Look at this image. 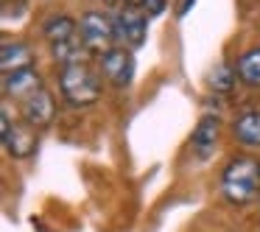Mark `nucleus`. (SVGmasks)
I'll return each instance as SVG.
<instances>
[{
	"label": "nucleus",
	"instance_id": "1",
	"mask_svg": "<svg viewBox=\"0 0 260 232\" xmlns=\"http://www.w3.org/2000/svg\"><path fill=\"white\" fill-rule=\"evenodd\" d=\"M221 190L232 204H249L260 193V159L238 157L221 174Z\"/></svg>",
	"mask_w": 260,
	"mask_h": 232
},
{
	"label": "nucleus",
	"instance_id": "2",
	"mask_svg": "<svg viewBox=\"0 0 260 232\" xmlns=\"http://www.w3.org/2000/svg\"><path fill=\"white\" fill-rule=\"evenodd\" d=\"M59 90L73 107H90L101 98V81L84 62L64 64L59 70Z\"/></svg>",
	"mask_w": 260,
	"mask_h": 232
},
{
	"label": "nucleus",
	"instance_id": "3",
	"mask_svg": "<svg viewBox=\"0 0 260 232\" xmlns=\"http://www.w3.org/2000/svg\"><path fill=\"white\" fill-rule=\"evenodd\" d=\"M81 31V45L92 53H109L112 45L118 42L115 37V20H109L104 12H87L79 23Z\"/></svg>",
	"mask_w": 260,
	"mask_h": 232
},
{
	"label": "nucleus",
	"instance_id": "4",
	"mask_svg": "<svg viewBox=\"0 0 260 232\" xmlns=\"http://www.w3.org/2000/svg\"><path fill=\"white\" fill-rule=\"evenodd\" d=\"M0 140H3L6 154L14 159H25L37 151V129L28 126L25 120H14L12 123L6 109L0 115Z\"/></svg>",
	"mask_w": 260,
	"mask_h": 232
},
{
	"label": "nucleus",
	"instance_id": "5",
	"mask_svg": "<svg viewBox=\"0 0 260 232\" xmlns=\"http://www.w3.org/2000/svg\"><path fill=\"white\" fill-rule=\"evenodd\" d=\"M146 34H148V17L140 9L123 6L115 14V37H118V42H123L129 48H140L146 42Z\"/></svg>",
	"mask_w": 260,
	"mask_h": 232
},
{
	"label": "nucleus",
	"instance_id": "6",
	"mask_svg": "<svg viewBox=\"0 0 260 232\" xmlns=\"http://www.w3.org/2000/svg\"><path fill=\"white\" fill-rule=\"evenodd\" d=\"M101 70L115 87H129L135 79V56L126 48H112L101 56Z\"/></svg>",
	"mask_w": 260,
	"mask_h": 232
},
{
	"label": "nucleus",
	"instance_id": "7",
	"mask_svg": "<svg viewBox=\"0 0 260 232\" xmlns=\"http://www.w3.org/2000/svg\"><path fill=\"white\" fill-rule=\"evenodd\" d=\"M40 90H42V76L37 73L34 68L3 76V95L14 98V101H20V104H23L25 98H31L34 92H40Z\"/></svg>",
	"mask_w": 260,
	"mask_h": 232
},
{
	"label": "nucleus",
	"instance_id": "8",
	"mask_svg": "<svg viewBox=\"0 0 260 232\" xmlns=\"http://www.w3.org/2000/svg\"><path fill=\"white\" fill-rule=\"evenodd\" d=\"M53 115H56V107H53V98L45 87L23 101V120L28 126H34V129H45L53 120Z\"/></svg>",
	"mask_w": 260,
	"mask_h": 232
},
{
	"label": "nucleus",
	"instance_id": "9",
	"mask_svg": "<svg viewBox=\"0 0 260 232\" xmlns=\"http://www.w3.org/2000/svg\"><path fill=\"white\" fill-rule=\"evenodd\" d=\"M34 64V51L25 42H3L0 45V68L3 76L17 73V70H28Z\"/></svg>",
	"mask_w": 260,
	"mask_h": 232
},
{
	"label": "nucleus",
	"instance_id": "10",
	"mask_svg": "<svg viewBox=\"0 0 260 232\" xmlns=\"http://www.w3.org/2000/svg\"><path fill=\"white\" fill-rule=\"evenodd\" d=\"M218 131H221L218 118L204 115V118L199 120L196 131H193V148L199 151V157H210V151H213L215 143H218Z\"/></svg>",
	"mask_w": 260,
	"mask_h": 232
},
{
	"label": "nucleus",
	"instance_id": "11",
	"mask_svg": "<svg viewBox=\"0 0 260 232\" xmlns=\"http://www.w3.org/2000/svg\"><path fill=\"white\" fill-rule=\"evenodd\" d=\"M232 135H235L238 143H243V146H252L257 148L260 146V112H243L241 118L235 120V126H232Z\"/></svg>",
	"mask_w": 260,
	"mask_h": 232
},
{
	"label": "nucleus",
	"instance_id": "12",
	"mask_svg": "<svg viewBox=\"0 0 260 232\" xmlns=\"http://www.w3.org/2000/svg\"><path fill=\"white\" fill-rule=\"evenodd\" d=\"M235 73L243 84H252V87H260V48H252L246 51L235 64Z\"/></svg>",
	"mask_w": 260,
	"mask_h": 232
},
{
	"label": "nucleus",
	"instance_id": "13",
	"mask_svg": "<svg viewBox=\"0 0 260 232\" xmlns=\"http://www.w3.org/2000/svg\"><path fill=\"white\" fill-rule=\"evenodd\" d=\"M76 34V23L73 17H68V14H56V17H51L45 23V37L53 42H64V40H73Z\"/></svg>",
	"mask_w": 260,
	"mask_h": 232
},
{
	"label": "nucleus",
	"instance_id": "14",
	"mask_svg": "<svg viewBox=\"0 0 260 232\" xmlns=\"http://www.w3.org/2000/svg\"><path fill=\"white\" fill-rule=\"evenodd\" d=\"M51 51H53V59H56L62 68H64V64H79L81 56H84V45H79V42H73V40L53 42Z\"/></svg>",
	"mask_w": 260,
	"mask_h": 232
},
{
	"label": "nucleus",
	"instance_id": "15",
	"mask_svg": "<svg viewBox=\"0 0 260 232\" xmlns=\"http://www.w3.org/2000/svg\"><path fill=\"white\" fill-rule=\"evenodd\" d=\"M235 76H238L235 68H230V64H215V70L207 76V84L215 92H230L235 87Z\"/></svg>",
	"mask_w": 260,
	"mask_h": 232
},
{
	"label": "nucleus",
	"instance_id": "16",
	"mask_svg": "<svg viewBox=\"0 0 260 232\" xmlns=\"http://www.w3.org/2000/svg\"><path fill=\"white\" fill-rule=\"evenodd\" d=\"M143 6H146V12H148V14H162V9H165V0H146Z\"/></svg>",
	"mask_w": 260,
	"mask_h": 232
},
{
	"label": "nucleus",
	"instance_id": "17",
	"mask_svg": "<svg viewBox=\"0 0 260 232\" xmlns=\"http://www.w3.org/2000/svg\"><path fill=\"white\" fill-rule=\"evenodd\" d=\"M190 6H193V0H182V6H179V17H185V14L190 12Z\"/></svg>",
	"mask_w": 260,
	"mask_h": 232
},
{
	"label": "nucleus",
	"instance_id": "18",
	"mask_svg": "<svg viewBox=\"0 0 260 232\" xmlns=\"http://www.w3.org/2000/svg\"><path fill=\"white\" fill-rule=\"evenodd\" d=\"M146 0H123V6H132V9H140Z\"/></svg>",
	"mask_w": 260,
	"mask_h": 232
},
{
	"label": "nucleus",
	"instance_id": "19",
	"mask_svg": "<svg viewBox=\"0 0 260 232\" xmlns=\"http://www.w3.org/2000/svg\"><path fill=\"white\" fill-rule=\"evenodd\" d=\"M107 3H112V0H107Z\"/></svg>",
	"mask_w": 260,
	"mask_h": 232
}]
</instances>
